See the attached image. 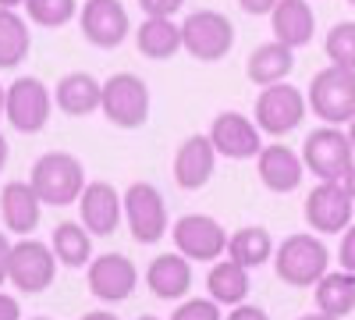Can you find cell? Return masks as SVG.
I'll return each instance as SVG.
<instances>
[{
    "label": "cell",
    "instance_id": "6da1fadb",
    "mask_svg": "<svg viewBox=\"0 0 355 320\" xmlns=\"http://www.w3.org/2000/svg\"><path fill=\"white\" fill-rule=\"evenodd\" d=\"M28 185L36 189V196L46 207H68V203H75L85 189L82 160L71 157V153H46L33 164Z\"/></svg>",
    "mask_w": 355,
    "mask_h": 320
},
{
    "label": "cell",
    "instance_id": "7a4b0ae2",
    "mask_svg": "<svg viewBox=\"0 0 355 320\" xmlns=\"http://www.w3.org/2000/svg\"><path fill=\"white\" fill-rule=\"evenodd\" d=\"M331 253L316 235H288L277 246V278L291 288H309L327 274Z\"/></svg>",
    "mask_w": 355,
    "mask_h": 320
},
{
    "label": "cell",
    "instance_id": "3957f363",
    "mask_svg": "<svg viewBox=\"0 0 355 320\" xmlns=\"http://www.w3.org/2000/svg\"><path fill=\"white\" fill-rule=\"evenodd\" d=\"M100 110L117 128H142L146 118H150V90H146V82L139 75L117 71L103 82Z\"/></svg>",
    "mask_w": 355,
    "mask_h": 320
},
{
    "label": "cell",
    "instance_id": "277c9868",
    "mask_svg": "<svg viewBox=\"0 0 355 320\" xmlns=\"http://www.w3.org/2000/svg\"><path fill=\"white\" fill-rule=\"evenodd\" d=\"M309 110L327 125H345L355 118V71L331 65L309 82Z\"/></svg>",
    "mask_w": 355,
    "mask_h": 320
},
{
    "label": "cell",
    "instance_id": "5b68a950",
    "mask_svg": "<svg viewBox=\"0 0 355 320\" xmlns=\"http://www.w3.org/2000/svg\"><path fill=\"white\" fill-rule=\"evenodd\" d=\"M234 47V25L217 11H196L182 22V50H189L196 61H220Z\"/></svg>",
    "mask_w": 355,
    "mask_h": 320
},
{
    "label": "cell",
    "instance_id": "8992f818",
    "mask_svg": "<svg viewBox=\"0 0 355 320\" xmlns=\"http://www.w3.org/2000/svg\"><path fill=\"white\" fill-rule=\"evenodd\" d=\"M302 164L316 174L320 182H341L348 167L355 164V150L345 132L338 128H316L306 135L302 146Z\"/></svg>",
    "mask_w": 355,
    "mask_h": 320
},
{
    "label": "cell",
    "instance_id": "52a82bcc",
    "mask_svg": "<svg viewBox=\"0 0 355 320\" xmlns=\"http://www.w3.org/2000/svg\"><path fill=\"white\" fill-rule=\"evenodd\" d=\"M121 207H125V221H128V231H132L135 242L153 246V242L164 239V231H167V203L150 182L128 185Z\"/></svg>",
    "mask_w": 355,
    "mask_h": 320
},
{
    "label": "cell",
    "instance_id": "ba28073f",
    "mask_svg": "<svg viewBox=\"0 0 355 320\" xmlns=\"http://www.w3.org/2000/svg\"><path fill=\"white\" fill-rule=\"evenodd\" d=\"M306 118V96L288 82H274V85H263V93L256 100V125L259 132H270V135H288L302 125Z\"/></svg>",
    "mask_w": 355,
    "mask_h": 320
},
{
    "label": "cell",
    "instance_id": "9c48e42d",
    "mask_svg": "<svg viewBox=\"0 0 355 320\" xmlns=\"http://www.w3.org/2000/svg\"><path fill=\"white\" fill-rule=\"evenodd\" d=\"M4 114H8V121L11 128L25 132V135H33L46 125L50 118V90L33 78V75H21L8 85V100H4Z\"/></svg>",
    "mask_w": 355,
    "mask_h": 320
},
{
    "label": "cell",
    "instance_id": "30bf717a",
    "mask_svg": "<svg viewBox=\"0 0 355 320\" xmlns=\"http://www.w3.org/2000/svg\"><path fill=\"white\" fill-rule=\"evenodd\" d=\"M174 246L192 264H210L227 249V231L206 214H189L174 224Z\"/></svg>",
    "mask_w": 355,
    "mask_h": 320
},
{
    "label": "cell",
    "instance_id": "8fae6325",
    "mask_svg": "<svg viewBox=\"0 0 355 320\" xmlns=\"http://www.w3.org/2000/svg\"><path fill=\"white\" fill-rule=\"evenodd\" d=\"M57 278V256L43 242H15L11 246V264H8V281L21 292H46Z\"/></svg>",
    "mask_w": 355,
    "mask_h": 320
},
{
    "label": "cell",
    "instance_id": "7c38bea8",
    "mask_svg": "<svg viewBox=\"0 0 355 320\" xmlns=\"http://www.w3.org/2000/svg\"><path fill=\"white\" fill-rule=\"evenodd\" d=\"M78 22H82V36L100 50L121 47L128 28H132L121 0H85L82 11H78Z\"/></svg>",
    "mask_w": 355,
    "mask_h": 320
},
{
    "label": "cell",
    "instance_id": "4fadbf2b",
    "mask_svg": "<svg viewBox=\"0 0 355 320\" xmlns=\"http://www.w3.org/2000/svg\"><path fill=\"white\" fill-rule=\"evenodd\" d=\"M210 142L217 157H227V160H249V157H259V125L249 121L245 114L239 110H224L214 118L210 125Z\"/></svg>",
    "mask_w": 355,
    "mask_h": 320
},
{
    "label": "cell",
    "instance_id": "5bb4252c",
    "mask_svg": "<svg viewBox=\"0 0 355 320\" xmlns=\"http://www.w3.org/2000/svg\"><path fill=\"white\" fill-rule=\"evenodd\" d=\"M352 207L355 203L341 182H323L306 199V221L320 235H334V231H345L352 224Z\"/></svg>",
    "mask_w": 355,
    "mask_h": 320
},
{
    "label": "cell",
    "instance_id": "9a60e30c",
    "mask_svg": "<svg viewBox=\"0 0 355 320\" xmlns=\"http://www.w3.org/2000/svg\"><path fill=\"white\" fill-rule=\"evenodd\" d=\"M139 285L135 264L121 253H107L96 256L89 264V292H93L100 303H125Z\"/></svg>",
    "mask_w": 355,
    "mask_h": 320
},
{
    "label": "cell",
    "instance_id": "2e32d148",
    "mask_svg": "<svg viewBox=\"0 0 355 320\" xmlns=\"http://www.w3.org/2000/svg\"><path fill=\"white\" fill-rule=\"evenodd\" d=\"M217 167V150L210 135H189L182 146H178V157H174V178L182 189L196 192L210 182V174Z\"/></svg>",
    "mask_w": 355,
    "mask_h": 320
},
{
    "label": "cell",
    "instance_id": "e0dca14e",
    "mask_svg": "<svg viewBox=\"0 0 355 320\" xmlns=\"http://www.w3.org/2000/svg\"><path fill=\"white\" fill-rule=\"evenodd\" d=\"M78 207H82V224L89 228V235H114L117 221L125 214L121 196L107 182H89L78 196Z\"/></svg>",
    "mask_w": 355,
    "mask_h": 320
},
{
    "label": "cell",
    "instance_id": "ac0fdd59",
    "mask_svg": "<svg viewBox=\"0 0 355 320\" xmlns=\"http://www.w3.org/2000/svg\"><path fill=\"white\" fill-rule=\"evenodd\" d=\"M302 171H306V164L291 146L274 142V146L259 150V178L270 192H295L302 182Z\"/></svg>",
    "mask_w": 355,
    "mask_h": 320
},
{
    "label": "cell",
    "instance_id": "d6986e66",
    "mask_svg": "<svg viewBox=\"0 0 355 320\" xmlns=\"http://www.w3.org/2000/svg\"><path fill=\"white\" fill-rule=\"evenodd\" d=\"M40 210H43V199L36 196V189L28 182H8L4 192H0V214H4V224L15 231V235L36 231Z\"/></svg>",
    "mask_w": 355,
    "mask_h": 320
},
{
    "label": "cell",
    "instance_id": "ffe728a7",
    "mask_svg": "<svg viewBox=\"0 0 355 320\" xmlns=\"http://www.w3.org/2000/svg\"><path fill=\"white\" fill-rule=\"evenodd\" d=\"M146 281H150V292L157 299H185L192 288V264L182 253H164L150 264Z\"/></svg>",
    "mask_w": 355,
    "mask_h": 320
},
{
    "label": "cell",
    "instance_id": "44dd1931",
    "mask_svg": "<svg viewBox=\"0 0 355 320\" xmlns=\"http://www.w3.org/2000/svg\"><path fill=\"white\" fill-rule=\"evenodd\" d=\"M270 25H274V40L284 47H306L316 33V15L306 0H281L270 11Z\"/></svg>",
    "mask_w": 355,
    "mask_h": 320
},
{
    "label": "cell",
    "instance_id": "7402d4cb",
    "mask_svg": "<svg viewBox=\"0 0 355 320\" xmlns=\"http://www.w3.org/2000/svg\"><path fill=\"white\" fill-rule=\"evenodd\" d=\"M100 96H103V85L93 75H85V71L64 75L61 82H57V90H53L57 107H61L64 114H71V118H85V114L100 110Z\"/></svg>",
    "mask_w": 355,
    "mask_h": 320
},
{
    "label": "cell",
    "instance_id": "603a6c76",
    "mask_svg": "<svg viewBox=\"0 0 355 320\" xmlns=\"http://www.w3.org/2000/svg\"><path fill=\"white\" fill-rule=\"evenodd\" d=\"M291 68H295L291 47H284V43L274 40V43H263V47L252 50L249 65H245V75L256 85H274V82H284L291 75Z\"/></svg>",
    "mask_w": 355,
    "mask_h": 320
},
{
    "label": "cell",
    "instance_id": "cb8c5ba5",
    "mask_svg": "<svg viewBox=\"0 0 355 320\" xmlns=\"http://www.w3.org/2000/svg\"><path fill=\"white\" fill-rule=\"evenodd\" d=\"M135 47L150 61H167L182 50V25H174L171 18H146L135 33Z\"/></svg>",
    "mask_w": 355,
    "mask_h": 320
},
{
    "label": "cell",
    "instance_id": "d4e9b609",
    "mask_svg": "<svg viewBox=\"0 0 355 320\" xmlns=\"http://www.w3.org/2000/svg\"><path fill=\"white\" fill-rule=\"evenodd\" d=\"M316 310L331 317H348L355 310V274L352 271H327L316 281Z\"/></svg>",
    "mask_w": 355,
    "mask_h": 320
},
{
    "label": "cell",
    "instance_id": "484cf974",
    "mask_svg": "<svg viewBox=\"0 0 355 320\" xmlns=\"http://www.w3.org/2000/svg\"><path fill=\"white\" fill-rule=\"evenodd\" d=\"M227 256L234 264H242L245 271L266 264L274 256V239L270 231L259 228V224H249V228H239L234 235H227Z\"/></svg>",
    "mask_w": 355,
    "mask_h": 320
},
{
    "label": "cell",
    "instance_id": "4316f807",
    "mask_svg": "<svg viewBox=\"0 0 355 320\" xmlns=\"http://www.w3.org/2000/svg\"><path fill=\"white\" fill-rule=\"evenodd\" d=\"M206 288H210V299H217L220 306H239L249 296V271L234 260H220L206 274Z\"/></svg>",
    "mask_w": 355,
    "mask_h": 320
},
{
    "label": "cell",
    "instance_id": "83f0119b",
    "mask_svg": "<svg viewBox=\"0 0 355 320\" xmlns=\"http://www.w3.org/2000/svg\"><path fill=\"white\" fill-rule=\"evenodd\" d=\"M50 249L53 256L61 260L64 267H85L89 256H93V239H89V228L75 224V221H64L53 228V239H50Z\"/></svg>",
    "mask_w": 355,
    "mask_h": 320
},
{
    "label": "cell",
    "instance_id": "f1b7e54d",
    "mask_svg": "<svg viewBox=\"0 0 355 320\" xmlns=\"http://www.w3.org/2000/svg\"><path fill=\"white\" fill-rule=\"evenodd\" d=\"M28 25L11 8H0V68H18L28 57Z\"/></svg>",
    "mask_w": 355,
    "mask_h": 320
},
{
    "label": "cell",
    "instance_id": "f546056e",
    "mask_svg": "<svg viewBox=\"0 0 355 320\" xmlns=\"http://www.w3.org/2000/svg\"><path fill=\"white\" fill-rule=\"evenodd\" d=\"M323 50H327L331 65L355 71V22H338L331 33H327V43H323Z\"/></svg>",
    "mask_w": 355,
    "mask_h": 320
},
{
    "label": "cell",
    "instance_id": "4dcf8cb0",
    "mask_svg": "<svg viewBox=\"0 0 355 320\" xmlns=\"http://www.w3.org/2000/svg\"><path fill=\"white\" fill-rule=\"evenodd\" d=\"M25 11L43 28H61L75 18V0H25Z\"/></svg>",
    "mask_w": 355,
    "mask_h": 320
},
{
    "label": "cell",
    "instance_id": "1f68e13d",
    "mask_svg": "<svg viewBox=\"0 0 355 320\" xmlns=\"http://www.w3.org/2000/svg\"><path fill=\"white\" fill-rule=\"evenodd\" d=\"M171 320H220V303L217 299H185L171 313Z\"/></svg>",
    "mask_w": 355,
    "mask_h": 320
},
{
    "label": "cell",
    "instance_id": "d6a6232c",
    "mask_svg": "<svg viewBox=\"0 0 355 320\" xmlns=\"http://www.w3.org/2000/svg\"><path fill=\"white\" fill-rule=\"evenodd\" d=\"M182 4H185V0H139V8L150 18H171Z\"/></svg>",
    "mask_w": 355,
    "mask_h": 320
},
{
    "label": "cell",
    "instance_id": "836d02e7",
    "mask_svg": "<svg viewBox=\"0 0 355 320\" xmlns=\"http://www.w3.org/2000/svg\"><path fill=\"white\" fill-rule=\"evenodd\" d=\"M338 260H341V271H352V274H355V224L345 228V239H341Z\"/></svg>",
    "mask_w": 355,
    "mask_h": 320
},
{
    "label": "cell",
    "instance_id": "e575fe53",
    "mask_svg": "<svg viewBox=\"0 0 355 320\" xmlns=\"http://www.w3.org/2000/svg\"><path fill=\"white\" fill-rule=\"evenodd\" d=\"M227 320H270V317H266V310H259V306H245V303H239V306L227 313Z\"/></svg>",
    "mask_w": 355,
    "mask_h": 320
},
{
    "label": "cell",
    "instance_id": "d590c367",
    "mask_svg": "<svg viewBox=\"0 0 355 320\" xmlns=\"http://www.w3.org/2000/svg\"><path fill=\"white\" fill-rule=\"evenodd\" d=\"M239 4H242L245 15H270L281 0H239Z\"/></svg>",
    "mask_w": 355,
    "mask_h": 320
},
{
    "label": "cell",
    "instance_id": "8d00e7d4",
    "mask_svg": "<svg viewBox=\"0 0 355 320\" xmlns=\"http://www.w3.org/2000/svg\"><path fill=\"white\" fill-rule=\"evenodd\" d=\"M0 320H21L18 299H11V296H4V292H0Z\"/></svg>",
    "mask_w": 355,
    "mask_h": 320
},
{
    "label": "cell",
    "instance_id": "74e56055",
    "mask_svg": "<svg viewBox=\"0 0 355 320\" xmlns=\"http://www.w3.org/2000/svg\"><path fill=\"white\" fill-rule=\"evenodd\" d=\"M8 264H11V242L0 235V285L8 281Z\"/></svg>",
    "mask_w": 355,
    "mask_h": 320
},
{
    "label": "cell",
    "instance_id": "f35d334b",
    "mask_svg": "<svg viewBox=\"0 0 355 320\" xmlns=\"http://www.w3.org/2000/svg\"><path fill=\"white\" fill-rule=\"evenodd\" d=\"M341 185L348 189V196H352V203H355V164L348 167V174H345V178H341Z\"/></svg>",
    "mask_w": 355,
    "mask_h": 320
},
{
    "label": "cell",
    "instance_id": "ab89813d",
    "mask_svg": "<svg viewBox=\"0 0 355 320\" xmlns=\"http://www.w3.org/2000/svg\"><path fill=\"white\" fill-rule=\"evenodd\" d=\"M82 320H117L114 313H107V310H93V313H85Z\"/></svg>",
    "mask_w": 355,
    "mask_h": 320
},
{
    "label": "cell",
    "instance_id": "60d3db41",
    "mask_svg": "<svg viewBox=\"0 0 355 320\" xmlns=\"http://www.w3.org/2000/svg\"><path fill=\"white\" fill-rule=\"evenodd\" d=\"M4 164H8V139L0 135V171H4Z\"/></svg>",
    "mask_w": 355,
    "mask_h": 320
},
{
    "label": "cell",
    "instance_id": "b9f144b4",
    "mask_svg": "<svg viewBox=\"0 0 355 320\" xmlns=\"http://www.w3.org/2000/svg\"><path fill=\"white\" fill-rule=\"evenodd\" d=\"M299 320H338V317H331V313H306V317H299Z\"/></svg>",
    "mask_w": 355,
    "mask_h": 320
},
{
    "label": "cell",
    "instance_id": "7bdbcfd3",
    "mask_svg": "<svg viewBox=\"0 0 355 320\" xmlns=\"http://www.w3.org/2000/svg\"><path fill=\"white\" fill-rule=\"evenodd\" d=\"M348 142H352V150H355V118L348 121Z\"/></svg>",
    "mask_w": 355,
    "mask_h": 320
},
{
    "label": "cell",
    "instance_id": "ee69618b",
    "mask_svg": "<svg viewBox=\"0 0 355 320\" xmlns=\"http://www.w3.org/2000/svg\"><path fill=\"white\" fill-rule=\"evenodd\" d=\"M18 4H25V0H0V8H11V11H15Z\"/></svg>",
    "mask_w": 355,
    "mask_h": 320
},
{
    "label": "cell",
    "instance_id": "f6af8a7d",
    "mask_svg": "<svg viewBox=\"0 0 355 320\" xmlns=\"http://www.w3.org/2000/svg\"><path fill=\"white\" fill-rule=\"evenodd\" d=\"M4 100H8V90L0 85V114H4Z\"/></svg>",
    "mask_w": 355,
    "mask_h": 320
},
{
    "label": "cell",
    "instance_id": "bcb514c9",
    "mask_svg": "<svg viewBox=\"0 0 355 320\" xmlns=\"http://www.w3.org/2000/svg\"><path fill=\"white\" fill-rule=\"evenodd\" d=\"M139 320H160V317H150V313H146V317H139Z\"/></svg>",
    "mask_w": 355,
    "mask_h": 320
},
{
    "label": "cell",
    "instance_id": "7dc6e473",
    "mask_svg": "<svg viewBox=\"0 0 355 320\" xmlns=\"http://www.w3.org/2000/svg\"><path fill=\"white\" fill-rule=\"evenodd\" d=\"M348 4H352V8H355V0H348Z\"/></svg>",
    "mask_w": 355,
    "mask_h": 320
},
{
    "label": "cell",
    "instance_id": "c3c4849f",
    "mask_svg": "<svg viewBox=\"0 0 355 320\" xmlns=\"http://www.w3.org/2000/svg\"><path fill=\"white\" fill-rule=\"evenodd\" d=\"M36 320H46V317H36Z\"/></svg>",
    "mask_w": 355,
    "mask_h": 320
}]
</instances>
